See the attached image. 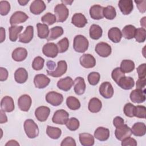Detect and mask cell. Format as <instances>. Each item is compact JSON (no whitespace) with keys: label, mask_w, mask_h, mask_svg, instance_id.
Instances as JSON below:
<instances>
[{"label":"cell","mask_w":146,"mask_h":146,"mask_svg":"<svg viewBox=\"0 0 146 146\" xmlns=\"http://www.w3.org/2000/svg\"><path fill=\"white\" fill-rule=\"evenodd\" d=\"M29 18L28 15L24 12L17 11L14 13L10 17V23L11 26H15L17 24L23 23Z\"/></svg>","instance_id":"12"},{"label":"cell","mask_w":146,"mask_h":146,"mask_svg":"<svg viewBox=\"0 0 146 146\" xmlns=\"http://www.w3.org/2000/svg\"><path fill=\"white\" fill-rule=\"evenodd\" d=\"M19 144L15 140H9L6 144L5 146H19Z\"/></svg>","instance_id":"61"},{"label":"cell","mask_w":146,"mask_h":146,"mask_svg":"<svg viewBox=\"0 0 146 146\" xmlns=\"http://www.w3.org/2000/svg\"><path fill=\"white\" fill-rule=\"evenodd\" d=\"M99 91L100 94L106 99L112 98L114 92L112 84L108 82L102 83L99 87Z\"/></svg>","instance_id":"10"},{"label":"cell","mask_w":146,"mask_h":146,"mask_svg":"<svg viewBox=\"0 0 146 146\" xmlns=\"http://www.w3.org/2000/svg\"><path fill=\"white\" fill-rule=\"evenodd\" d=\"M36 27L38 37L41 39H47L50 33L48 26L44 23H38L36 24Z\"/></svg>","instance_id":"36"},{"label":"cell","mask_w":146,"mask_h":146,"mask_svg":"<svg viewBox=\"0 0 146 146\" xmlns=\"http://www.w3.org/2000/svg\"><path fill=\"white\" fill-rule=\"evenodd\" d=\"M67 70V64L65 60H60L57 63V67L53 71L47 70V75L55 78H58L66 73Z\"/></svg>","instance_id":"4"},{"label":"cell","mask_w":146,"mask_h":146,"mask_svg":"<svg viewBox=\"0 0 146 146\" xmlns=\"http://www.w3.org/2000/svg\"><path fill=\"white\" fill-rule=\"evenodd\" d=\"M69 114L64 110H59L56 111L52 118V121L56 124H65L68 119Z\"/></svg>","instance_id":"6"},{"label":"cell","mask_w":146,"mask_h":146,"mask_svg":"<svg viewBox=\"0 0 146 146\" xmlns=\"http://www.w3.org/2000/svg\"><path fill=\"white\" fill-rule=\"evenodd\" d=\"M12 58L16 62H21L24 60L27 56V51L25 48H16L12 52Z\"/></svg>","instance_id":"26"},{"label":"cell","mask_w":146,"mask_h":146,"mask_svg":"<svg viewBox=\"0 0 146 146\" xmlns=\"http://www.w3.org/2000/svg\"><path fill=\"white\" fill-rule=\"evenodd\" d=\"M100 74L98 72H95V71L90 72L88 74L87 77L89 83L92 86L96 85L99 83L100 80Z\"/></svg>","instance_id":"49"},{"label":"cell","mask_w":146,"mask_h":146,"mask_svg":"<svg viewBox=\"0 0 146 146\" xmlns=\"http://www.w3.org/2000/svg\"><path fill=\"white\" fill-rule=\"evenodd\" d=\"M46 100L53 106H58L62 104L63 100V95L55 91H50L46 95Z\"/></svg>","instance_id":"5"},{"label":"cell","mask_w":146,"mask_h":146,"mask_svg":"<svg viewBox=\"0 0 146 146\" xmlns=\"http://www.w3.org/2000/svg\"><path fill=\"white\" fill-rule=\"evenodd\" d=\"M46 8V5L42 0H35L30 6V12L35 15L40 14Z\"/></svg>","instance_id":"17"},{"label":"cell","mask_w":146,"mask_h":146,"mask_svg":"<svg viewBox=\"0 0 146 146\" xmlns=\"http://www.w3.org/2000/svg\"><path fill=\"white\" fill-rule=\"evenodd\" d=\"M96 52L100 56L106 58L110 56L112 52V48L111 46L106 42L98 43L95 48Z\"/></svg>","instance_id":"8"},{"label":"cell","mask_w":146,"mask_h":146,"mask_svg":"<svg viewBox=\"0 0 146 146\" xmlns=\"http://www.w3.org/2000/svg\"><path fill=\"white\" fill-rule=\"evenodd\" d=\"M103 16L107 19H113L116 16V11L115 7L112 6H107L104 7Z\"/></svg>","instance_id":"41"},{"label":"cell","mask_w":146,"mask_h":146,"mask_svg":"<svg viewBox=\"0 0 146 146\" xmlns=\"http://www.w3.org/2000/svg\"><path fill=\"white\" fill-rule=\"evenodd\" d=\"M43 23L48 25H51L56 21V17L54 14L51 13H47L41 18Z\"/></svg>","instance_id":"45"},{"label":"cell","mask_w":146,"mask_h":146,"mask_svg":"<svg viewBox=\"0 0 146 146\" xmlns=\"http://www.w3.org/2000/svg\"><path fill=\"white\" fill-rule=\"evenodd\" d=\"M46 133L50 138L52 139H58L61 136L62 131L58 127L47 125L46 128Z\"/></svg>","instance_id":"39"},{"label":"cell","mask_w":146,"mask_h":146,"mask_svg":"<svg viewBox=\"0 0 146 146\" xmlns=\"http://www.w3.org/2000/svg\"><path fill=\"white\" fill-rule=\"evenodd\" d=\"M6 34H5V30L3 27H1V43L3 42L5 39Z\"/></svg>","instance_id":"62"},{"label":"cell","mask_w":146,"mask_h":146,"mask_svg":"<svg viewBox=\"0 0 146 146\" xmlns=\"http://www.w3.org/2000/svg\"><path fill=\"white\" fill-rule=\"evenodd\" d=\"M145 17H144L141 20H140V25L142 26L143 28H145Z\"/></svg>","instance_id":"63"},{"label":"cell","mask_w":146,"mask_h":146,"mask_svg":"<svg viewBox=\"0 0 146 146\" xmlns=\"http://www.w3.org/2000/svg\"><path fill=\"white\" fill-rule=\"evenodd\" d=\"M10 10V4L7 1H0V14L2 15H7Z\"/></svg>","instance_id":"50"},{"label":"cell","mask_w":146,"mask_h":146,"mask_svg":"<svg viewBox=\"0 0 146 146\" xmlns=\"http://www.w3.org/2000/svg\"><path fill=\"white\" fill-rule=\"evenodd\" d=\"M24 129L27 137L30 139H34L39 135V128L37 124L32 119H27L25 121Z\"/></svg>","instance_id":"2"},{"label":"cell","mask_w":146,"mask_h":146,"mask_svg":"<svg viewBox=\"0 0 146 146\" xmlns=\"http://www.w3.org/2000/svg\"><path fill=\"white\" fill-rule=\"evenodd\" d=\"M29 0H27V1H18V2L20 4V5L25 6L29 2Z\"/></svg>","instance_id":"64"},{"label":"cell","mask_w":146,"mask_h":146,"mask_svg":"<svg viewBox=\"0 0 146 146\" xmlns=\"http://www.w3.org/2000/svg\"><path fill=\"white\" fill-rule=\"evenodd\" d=\"M118 6L124 15H128L131 13L133 9L132 0H120L118 2Z\"/></svg>","instance_id":"20"},{"label":"cell","mask_w":146,"mask_h":146,"mask_svg":"<svg viewBox=\"0 0 146 146\" xmlns=\"http://www.w3.org/2000/svg\"><path fill=\"white\" fill-rule=\"evenodd\" d=\"M136 40L139 43L144 42L146 39V30L143 27L136 29L135 36Z\"/></svg>","instance_id":"43"},{"label":"cell","mask_w":146,"mask_h":146,"mask_svg":"<svg viewBox=\"0 0 146 146\" xmlns=\"http://www.w3.org/2000/svg\"><path fill=\"white\" fill-rule=\"evenodd\" d=\"M81 66L86 68H92L96 65V59L93 55L90 54L82 55L79 59Z\"/></svg>","instance_id":"14"},{"label":"cell","mask_w":146,"mask_h":146,"mask_svg":"<svg viewBox=\"0 0 146 146\" xmlns=\"http://www.w3.org/2000/svg\"><path fill=\"white\" fill-rule=\"evenodd\" d=\"M56 64L55 63V62H54L53 61H48L47 62V67L48 68L47 70H50V71H53L54 70V68H55Z\"/></svg>","instance_id":"60"},{"label":"cell","mask_w":146,"mask_h":146,"mask_svg":"<svg viewBox=\"0 0 146 146\" xmlns=\"http://www.w3.org/2000/svg\"><path fill=\"white\" fill-rule=\"evenodd\" d=\"M124 123V120L120 116H116L113 120V124L116 128H117L123 125Z\"/></svg>","instance_id":"56"},{"label":"cell","mask_w":146,"mask_h":146,"mask_svg":"<svg viewBox=\"0 0 146 146\" xmlns=\"http://www.w3.org/2000/svg\"><path fill=\"white\" fill-rule=\"evenodd\" d=\"M76 145L75 140L70 136L64 138L60 144L61 146H76Z\"/></svg>","instance_id":"52"},{"label":"cell","mask_w":146,"mask_h":146,"mask_svg":"<svg viewBox=\"0 0 146 146\" xmlns=\"http://www.w3.org/2000/svg\"><path fill=\"white\" fill-rule=\"evenodd\" d=\"M104 7L99 5H94L90 9V15L93 19H101L103 18Z\"/></svg>","instance_id":"21"},{"label":"cell","mask_w":146,"mask_h":146,"mask_svg":"<svg viewBox=\"0 0 146 146\" xmlns=\"http://www.w3.org/2000/svg\"><path fill=\"white\" fill-rule=\"evenodd\" d=\"M110 130L103 127H99L94 132V137L99 141H104L108 139L110 137Z\"/></svg>","instance_id":"23"},{"label":"cell","mask_w":146,"mask_h":146,"mask_svg":"<svg viewBox=\"0 0 146 146\" xmlns=\"http://www.w3.org/2000/svg\"><path fill=\"white\" fill-rule=\"evenodd\" d=\"M135 106L131 103H127L124 105L123 111L126 116L132 117L134 116L133 112H134Z\"/></svg>","instance_id":"51"},{"label":"cell","mask_w":146,"mask_h":146,"mask_svg":"<svg viewBox=\"0 0 146 146\" xmlns=\"http://www.w3.org/2000/svg\"><path fill=\"white\" fill-rule=\"evenodd\" d=\"M56 46L58 49V52L59 53H63L66 52L69 47V41L68 39L65 37L60 40L57 43Z\"/></svg>","instance_id":"44"},{"label":"cell","mask_w":146,"mask_h":146,"mask_svg":"<svg viewBox=\"0 0 146 146\" xmlns=\"http://www.w3.org/2000/svg\"><path fill=\"white\" fill-rule=\"evenodd\" d=\"M74 85V81L70 76H66L64 78H62L58 81L57 87L64 91H68Z\"/></svg>","instance_id":"25"},{"label":"cell","mask_w":146,"mask_h":146,"mask_svg":"<svg viewBox=\"0 0 146 146\" xmlns=\"http://www.w3.org/2000/svg\"><path fill=\"white\" fill-rule=\"evenodd\" d=\"M115 135L117 140L122 141L131 136L132 135L131 129L127 124H124L123 125L116 128Z\"/></svg>","instance_id":"7"},{"label":"cell","mask_w":146,"mask_h":146,"mask_svg":"<svg viewBox=\"0 0 146 146\" xmlns=\"http://www.w3.org/2000/svg\"><path fill=\"white\" fill-rule=\"evenodd\" d=\"M50 113V109L46 106H40L35 111V116L39 121H45Z\"/></svg>","instance_id":"16"},{"label":"cell","mask_w":146,"mask_h":146,"mask_svg":"<svg viewBox=\"0 0 146 146\" xmlns=\"http://www.w3.org/2000/svg\"><path fill=\"white\" fill-rule=\"evenodd\" d=\"M67 128L72 131H74L77 130L80 125L79 121L78 120V119L75 117H71L70 119H68L66 123L65 124Z\"/></svg>","instance_id":"42"},{"label":"cell","mask_w":146,"mask_h":146,"mask_svg":"<svg viewBox=\"0 0 146 146\" xmlns=\"http://www.w3.org/2000/svg\"><path fill=\"white\" fill-rule=\"evenodd\" d=\"M89 42L87 39L82 35H77L75 36L73 42V48L78 52H84L88 47Z\"/></svg>","instance_id":"1"},{"label":"cell","mask_w":146,"mask_h":146,"mask_svg":"<svg viewBox=\"0 0 146 146\" xmlns=\"http://www.w3.org/2000/svg\"><path fill=\"white\" fill-rule=\"evenodd\" d=\"M136 30V27L132 25H126L122 30V36L127 39H131L135 36Z\"/></svg>","instance_id":"35"},{"label":"cell","mask_w":146,"mask_h":146,"mask_svg":"<svg viewBox=\"0 0 146 146\" xmlns=\"http://www.w3.org/2000/svg\"><path fill=\"white\" fill-rule=\"evenodd\" d=\"M117 85L123 90L132 89L135 86L134 79L130 76H124L120 79Z\"/></svg>","instance_id":"27"},{"label":"cell","mask_w":146,"mask_h":146,"mask_svg":"<svg viewBox=\"0 0 146 146\" xmlns=\"http://www.w3.org/2000/svg\"><path fill=\"white\" fill-rule=\"evenodd\" d=\"M124 76H125V73L121 70L120 67H116L112 71L111 77L116 84H117L120 79Z\"/></svg>","instance_id":"48"},{"label":"cell","mask_w":146,"mask_h":146,"mask_svg":"<svg viewBox=\"0 0 146 146\" xmlns=\"http://www.w3.org/2000/svg\"><path fill=\"white\" fill-rule=\"evenodd\" d=\"M135 2L139 11L141 13H144L146 11V1H135Z\"/></svg>","instance_id":"55"},{"label":"cell","mask_w":146,"mask_h":146,"mask_svg":"<svg viewBox=\"0 0 146 146\" xmlns=\"http://www.w3.org/2000/svg\"><path fill=\"white\" fill-rule=\"evenodd\" d=\"M42 52L45 56L52 58L56 57L59 52L56 44L53 42L46 43L42 48Z\"/></svg>","instance_id":"9"},{"label":"cell","mask_w":146,"mask_h":146,"mask_svg":"<svg viewBox=\"0 0 146 146\" xmlns=\"http://www.w3.org/2000/svg\"><path fill=\"white\" fill-rule=\"evenodd\" d=\"M54 13L58 22H64L69 15L68 9L64 3L56 5L54 7Z\"/></svg>","instance_id":"3"},{"label":"cell","mask_w":146,"mask_h":146,"mask_svg":"<svg viewBox=\"0 0 146 146\" xmlns=\"http://www.w3.org/2000/svg\"><path fill=\"white\" fill-rule=\"evenodd\" d=\"M120 68L124 73H129L134 70L135 63L131 60H123L120 63Z\"/></svg>","instance_id":"38"},{"label":"cell","mask_w":146,"mask_h":146,"mask_svg":"<svg viewBox=\"0 0 146 146\" xmlns=\"http://www.w3.org/2000/svg\"><path fill=\"white\" fill-rule=\"evenodd\" d=\"M132 133L136 136H143L146 133V126L144 123L137 122L131 128Z\"/></svg>","instance_id":"30"},{"label":"cell","mask_w":146,"mask_h":146,"mask_svg":"<svg viewBox=\"0 0 146 146\" xmlns=\"http://www.w3.org/2000/svg\"><path fill=\"white\" fill-rule=\"evenodd\" d=\"M66 104L68 108L71 110H77L80 107L79 100L74 96H68L66 99Z\"/></svg>","instance_id":"40"},{"label":"cell","mask_w":146,"mask_h":146,"mask_svg":"<svg viewBox=\"0 0 146 146\" xmlns=\"http://www.w3.org/2000/svg\"><path fill=\"white\" fill-rule=\"evenodd\" d=\"M79 141L83 146H92L94 144V137L90 133H81L79 134Z\"/></svg>","instance_id":"32"},{"label":"cell","mask_w":146,"mask_h":146,"mask_svg":"<svg viewBox=\"0 0 146 146\" xmlns=\"http://www.w3.org/2000/svg\"><path fill=\"white\" fill-rule=\"evenodd\" d=\"M22 26H11L9 27V39L12 42H15L19 36V34L23 30Z\"/></svg>","instance_id":"34"},{"label":"cell","mask_w":146,"mask_h":146,"mask_svg":"<svg viewBox=\"0 0 146 146\" xmlns=\"http://www.w3.org/2000/svg\"><path fill=\"white\" fill-rule=\"evenodd\" d=\"M32 103L31 97L27 94L21 95L18 99V106L19 108L25 112H27Z\"/></svg>","instance_id":"11"},{"label":"cell","mask_w":146,"mask_h":146,"mask_svg":"<svg viewBox=\"0 0 146 146\" xmlns=\"http://www.w3.org/2000/svg\"><path fill=\"white\" fill-rule=\"evenodd\" d=\"M134 116L138 118L145 119L146 117V108L144 106H135Z\"/></svg>","instance_id":"47"},{"label":"cell","mask_w":146,"mask_h":146,"mask_svg":"<svg viewBox=\"0 0 146 146\" xmlns=\"http://www.w3.org/2000/svg\"><path fill=\"white\" fill-rule=\"evenodd\" d=\"M50 82V79L44 74H37L34 78V83L35 86L38 88H44L47 87Z\"/></svg>","instance_id":"15"},{"label":"cell","mask_w":146,"mask_h":146,"mask_svg":"<svg viewBox=\"0 0 146 146\" xmlns=\"http://www.w3.org/2000/svg\"><path fill=\"white\" fill-rule=\"evenodd\" d=\"M71 23L79 28L83 27L87 23L86 17L82 13H75L71 19Z\"/></svg>","instance_id":"24"},{"label":"cell","mask_w":146,"mask_h":146,"mask_svg":"<svg viewBox=\"0 0 146 146\" xmlns=\"http://www.w3.org/2000/svg\"><path fill=\"white\" fill-rule=\"evenodd\" d=\"M34 36V27L33 26L29 25L27 26L25 31L21 34L19 36V42L27 43H29Z\"/></svg>","instance_id":"19"},{"label":"cell","mask_w":146,"mask_h":146,"mask_svg":"<svg viewBox=\"0 0 146 146\" xmlns=\"http://www.w3.org/2000/svg\"><path fill=\"white\" fill-rule=\"evenodd\" d=\"M15 80L18 83H24L28 79V72L23 67L18 68L14 73Z\"/></svg>","instance_id":"28"},{"label":"cell","mask_w":146,"mask_h":146,"mask_svg":"<svg viewBox=\"0 0 146 146\" xmlns=\"http://www.w3.org/2000/svg\"><path fill=\"white\" fill-rule=\"evenodd\" d=\"M44 59L39 56L35 57L32 63V67L34 70L39 71L43 68L44 66Z\"/></svg>","instance_id":"46"},{"label":"cell","mask_w":146,"mask_h":146,"mask_svg":"<svg viewBox=\"0 0 146 146\" xmlns=\"http://www.w3.org/2000/svg\"><path fill=\"white\" fill-rule=\"evenodd\" d=\"M136 89L143 90L145 89V78H139L136 82Z\"/></svg>","instance_id":"58"},{"label":"cell","mask_w":146,"mask_h":146,"mask_svg":"<svg viewBox=\"0 0 146 146\" xmlns=\"http://www.w3.org/2000/svg\"><path fill=\"white\" fill-rule=\"evenodd\" d=\"M145 67H146L145 63H143L139 65L138 67L136 68L139 78H145V75H146Z\"/></svg>","instance_id":"54"},{"label":"cell","mask_w":146,"mask_h":146,"mask_svg":"<svg viewBox=\"0 0 146 146\" xmlns=\"http://www.w3.org/2000/svg\"><path fill=\"white\" fill-rule=\"evenodd\" d=\"M1 110H3L5 112H12L15 108L13 98L9 96H4L1 101Z\"/></svg>","instance_id":"18"},{"label":"cell","mask_w":146,"mask_h":146,"mask_svg":"<svg viewBox=\"0 0 146 146\" xmlns=\"http://www.w3.org/2000/svg\"><path fill=\"white\" fill-rule=\"evenodd\" d=\"M102 107V102L97 98H91L88 103V109L92 113H97L99 112Z\"/></svg>","instance_id":"31"},{"label":"cell","mask_w":146,"mask_h":146,"mask_svg":"<svg viewBox=\"0 0 146 146\" xmlns=\"http://www.w3.org/2000/svg\"><path fill=\"white\" fill-rule=\"evenodd\" d=\"M0 114H1V120H0L1 124L6 123L7 121V117L5 111L2 110H1Z\"/></svg>","instance_id":"59"},{"label":"cell","mask_w":146,"mask_h":146,"mask_svg":"<svg viewBox=\"0 0 146 146\" xmlns=\"http://www.w3.org/2000/svg\"><path fill=\"white\" fill-rule=\"evenodd\" d=\"M0 80L1 82L6 80L7 79L9 75L7 70L5 68L1 67L0 68Z\"/></svg>","instance_id":"57"},{"label":"cell","mask_w":146,"mask_h":146,"mask_svg":"<svg viewBox=\"0 0 146 146\" xmlns=\"http://www.w3.org/2000/svg\"><path fill=\"white\" fill-rule=\"evenodd\" d=\"M63 34V29L61 26H55L50 30L48 36L47 38L48 41L54 40L62 35Z\"/></svg>","instance_id":"37"},{"label":"cell","mask_w":146,"mask_h":146,"mask_svg":"<svg viewBox=\"0 0 146 146\" xmlns=\"http://www.w3.org/2000/svg\"><path fill=\"white\" fill-rule=\"evenodd\" d=\"M89 34L91 38L94 40H97L102 37L103 30L101 27L98 25L93 24L90 26Z\"/></svg>","instance_id":"33"},{"label":"cell","mask_w":146,"mask_h":146,"mask_svg":"<svg viewBox=\"0 0 146 146\" xmlns=\"http://www.w3.org/2000/svg\"><path fill=\"white\" fill-rule=\"evenodd\" d=\"M108 36L112 42L119 43L122 38L121 31L118 27H112L108 30Z\"/></svg>","instance_id":"29"},{"label":"cell","mask_w":146,"mask_h":146,"mask_svg":"<svg viewBox=\"0 0 146 146\" xmlns=\"http://www.w3.org/2000/svg\"><path fill=\"white\" fill-rule=\"evenodd\" d=\"M74 90L76 95H80L84 94L86 90V83L84 79L82 77H77L74 80Z\"/></svg>","instance_id":"22"},{"label":"cell","mask_w":146,"mask_h":146,"mask_svg":"<svg viewBox=\"0 0 146 146\" xmlns=\"http://www.w3.org/2000/svg\"><path fill=\"white\" fill-rule=\"evenodd\" d=\"M130 99L135 103H141L145 100V90L135 89L130 94Z\"/></svg>","instance_id":"13"},{"label":"cell","mask_w":146,"mask_h":146,"mask_svg":"<svg viewBox=\"0 0 146 146\" xmlns=\"http://www.w3.org/2000/svg\"><path fill=\"white\" fill-rule=\"evenodd\" d=\"M137 141L132 137H128L121 141V145L123 146H136Z\"/></svg>","instance_id":"53"}]
</instances>
